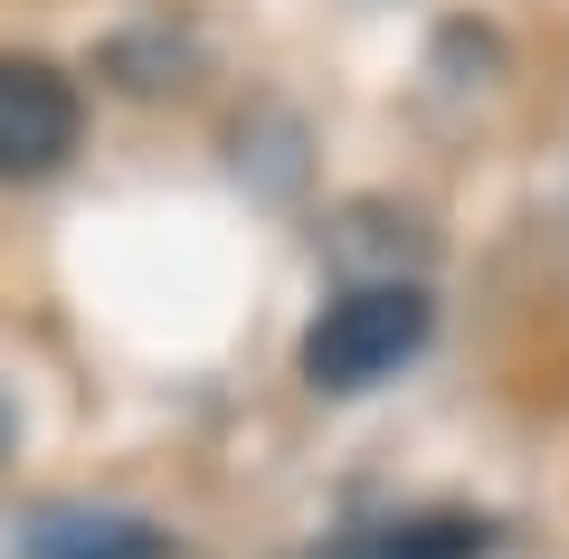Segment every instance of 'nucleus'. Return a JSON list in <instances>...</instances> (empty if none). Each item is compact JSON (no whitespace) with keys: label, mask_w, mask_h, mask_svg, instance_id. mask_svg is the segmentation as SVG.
I'll return each mask as SVG.
<instances>
[{"label":"nucleus","mask_w":569,"mask_h":559,"mask_svg":"<svg viewBox=\"0 0 569 559\" xmlns=\"http://www.w3.org/2000/svg\"><path fill=\"white\" fill-rule=\"evenodd\" d=\"M418 341H427V295L418 285H351L305 332V380L323 399H361L399 360H418Z\"/></svg>","instance_id":"nucleus-1"},{"label":"nucleus","mask_w":569,"mask_h":559,"mask_svg":"<svg viewBox=\"0 0 569 559\" xmlns=\"http://www.w3.org/2000/svg\"><path fill=\"white\" fill-rule=\"evenodd\" d=\"M77 86L48 58H0V180H48L77 152Z\"/></svg>","instance_id":"nucleus-2"},{"label":"nucleus","mask_w":569,"mask_h":559,"mask_svg":"<svg viewBox=\"0 0 569 559\" xmlns=\"http://www.w3.org/2000/svg\"><path fill=\"white\" fill-rule=\"evenodd\" d=\"M20 559H171V531L142 512H39L20 531Z\"/></svg>","instance_id":"nucleus-3"},{"label":"nucleus","mask_w":569,"mask_h":559,"mask_svg":"<svg viewBox=\"0 0 569 559\" xmlns=\"http://www.w3.org/2000/svg\"><path fill=\"white\" fill-rule=\"evenodd\" d=\"M485 521L475 512H408V521H370V531H342L323 559H485Z\"/></svg>","instance_id":"nucleus-4"},{"label":"nucleus","mask_w":569,"mask_h":559,"mask_svg":"<svg viewBox=\"0 0 569 559\" xmlns=\"http://www.w3.org/2000/svg\"><path fill=\"white\" fill-rule=\"evenodd\" d=\"M10 437H20V418H10V399H0V456H10Z\"/></svg>","instance_id":"nucleus-5"}]
</instances>
